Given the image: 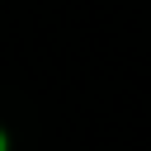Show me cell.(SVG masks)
<instances>
[{
  "label": "cell",
  "mask_w": 151,
  "mask_h": 151,
  "mask_svg": "<svg viewBox=\"0 0 151 151\" xmlns=\"http://www.w3.org/2000/svg\"><path fill=\"white\" fill-rule=\"evenodd\" d=\"M0 151H5V137H0Z\"/></svg>",
  "instance_id": "obj_1"
}]
</instances>
